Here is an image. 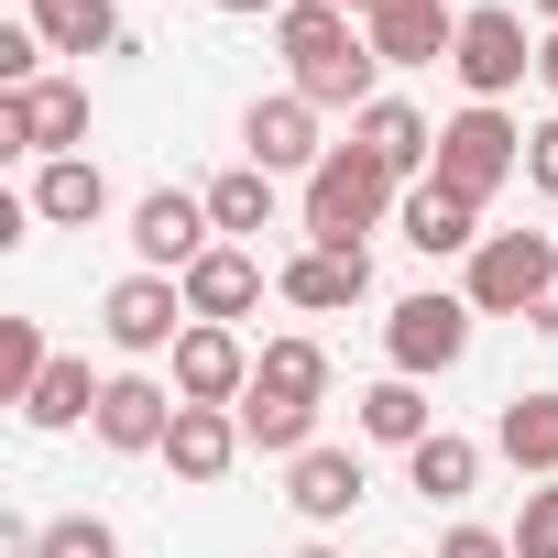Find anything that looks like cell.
Here are the masks:
<instances>
[{"mask_svg":"<svg viewBox=\"0 0 558 558\" xmlns=\"http://www.w3.org/2000/svg\"><path fill=\"white\" fill-rule=\"evenodd\" d=\"M362 34H373L384 66H438V56H460V12H449V0H373Z\"/></svg>","mask_w":558,"mask_h":558,"instance_id":"8fae6325","label":"cell"},{"mask_svg":"<svg viewBox=\"0 0 558 558\" xmlns=\"http://www.w3.org/2000/svg\"><path fill=\"white\" fill-rule=\"evenodd\" d=\"M252 307H263V263H252L241 241H219V252H197V263H186V318L230 329V318H252Z\"/></svg>","mask_w":558,"mask_h":558,"instance_id":"2e32d148","label":"cell"},{"mask_svg":"<svg viewBox=\"0 0 558 558\" xmlns=\"http://www.w3.org/2000/svg\"><path fill=\"white\" fill-rule=\"evenodd\" d=\"M175 405H186V395H165L154 373H110V384H99V416H88V427H99V449H165Z\"/></svg>","mask_w":558,"mask_h":558,"instance_id":"4fadbf2b","label":"cell"},{"mask_svg":"<svg viewBox=\"0 0 558 558\" xmlns=\"http://www.w3.org/2000/svg\"><path fill=\"white\" fill-rule=\"evenodd\" d=\"M208 219H219L230 241H241V230H274V175H263V165H230V175L208 186Z\"/></svg>","mask_w":558,"mask_h":558,"instance_id":"484cf974","label":"cell"},{"mask_svg":"<svg viewBox=\"0 0 558 558\" xmlns=\"http://www.w3.org/2000/svg\"><path fill=\"white\" fill-rule=\"evenodd\" d=\"M547 274H558V252L536 230H482V252H471V318H536Z\"/></svg>","mask_w":558,"mask_h":558,"instance_id":"277c9868","label":"cell"},{"mask_svg":"<svg viewBox=\"0 0 558 558\" xmlns=\"http://www.w3.org/2000/svg\"><path fill=\"white\" fill-rule=\"evenodd\" d=\"M493 449H504L514 471L558 482V395H514V405H504V427H493Z\"/></svg>","mask_w":558,"mask_h":558,"instance_id":"7402d4cb","label":"cell"},{"mask_svg":"<svg viewBox=\"0 0 558 558\" xmlns=\"http://www.w3.org/2000/svg\"><path fill=\"white\" fill-rule=\"evenodd\" d=\"M12 558H121V536H110L99 514H56V525H34Z\"/></svg>","mask_w":558,"mask_h":558,"instance_id":"83f0119b","label":"cell"},{"mask_svg":"<svg viewBox=\"0 0 558 558\" xmlns=\"http://www.w3.org/2000/svg\"><path fill=\"white\" fill-rule=\"evenodd\" d=\"M99 318H110V340H121L132 362H154V351L186 340V329H175V318H186V286H175V274H121Z\"/></svg>","mask_w":558,"mask_h":558,"instance_id":"30bf717a","label":"cell"},{"mask_svg":"<svg viewBox=\"0 0 558 558\" xmlns=\"http://www.w3.org/2000/svg\"><path fill=\"white\" fill-rule=\"evenodd\" d=\"M219 12H296V0H219Z\"/></svg>","mask_w":558,"mask_h":558,"instance_id":"e575fe53","label":"cell"},{"mask_svg":"<svg viewBox=\"0 0 558 558\" xmlns=\"http://www.w3.org/2000/svg\"><path fill=\"white\" fill-rule=\"evenodd\" d=\"M329 12H373V0H329Z\"/></svg>","mask_w":558,"mask_h":558,"instance_id":"d590c367","label":"cell"},{"mask_svg":"<svg viewBox=\"0 0 558 558\" xmlns=\"http://www.w3.org/2000/svg\"><path fill=\"white\" fill-rule=\"evenodd\" d=\"M34 34L56 56H110L121 45V12H110V0H34Z\"/></svg>","mask_w":558,"mask_h":558,"instance_id":"cb8c5ba5","label":"cell"},{"mask_svg":"<svg viewBox=\"0 0 558 558\" xmlns=\"http://www.w3.org/2000/svg\"><path fill=\"white\" fill-rule=\"evenodd\" d=\"M241 165H263V175H318L329 165V143H318V110L296 99V88H274V99H252L241 110Z\"/></svg>","mask_w":558,"mask_h":558,"instance_id":"9c48e42d","label":"cell"},{"mask_svg":"<svg viewBox=\"0 0 558 558\" xmlns=\"http://www.w3.org/2000/svg\"><path fill=\"white\" fill-rule=\"evenodd\" d=\"M362 438H373V449H427V438H438V427H427V395H416L405 373H384V384L362 395Z\"/></svg>","mask_w":558,"mask_h":558,"instance_id":"603a6c76","label":"cell"},{"mask_svg":"<svg viewBox=\"0 0 558 558\" xmlns=\"http://www.w3.org/2000/svg\"><path fill=\"white\" fill-rule=\"evenodd\" d=\"M110 208V175L88 165V154H56L45 175H34V219H56V230H88Z\"/></svg>","mask_w":558,"mask_h":558,"instance_id":"44dd1931","label":"cell"},{"mask_svg":"<svg viewBox=\"0 0 558 558\" xmlns=\"http://www.w3.org/2000/svg\"><path fill=\"white\" fill-rule=\"evenodd\" d=\"M525 186H547V197H558V121H536V132H525Z\"/></svg>","mask_w":558,"mask_h":558,"instance_id":"1f68e13d","label":"cell"},{"mask_svg":"<svg viewBox=\"0 0 558 558\" xmlns=\"http://www.w3.org/2000/svg\"><path fill=\"white\" fill-rule=\"evenodd\" d=\"M373 34L351 23V12H329V0H296V12H286V77H296V99L307 110H373Z\"/></svg>","mask_w":558,"mask_h":558,"instance_id":"6da1fadb","label":"cell"},{"mask_svg":"<svg viewBox=\"0 0 558 558\" xmlns=\"http://www.w3.org/2000/svg\"><path fill=\"white\" fill-rule=\"evenodd\" d=\"M208 230H219V219H208V197H186V186H154V197L132 208V252H143V274H175V286H186L197 252H219Z\"/></svg>","mask_w":558,"mask_h":558,"instance_id":"ba28073f","label":"cell"},{"mask_svg":"<svg viewBox=\"0 0 558 558\" xmlns=\"http://www.w3.org/2000/svg\"><path fill=\"white\" fill-rule=\"evenodd\" d=\"M536 77H547V99H558V34H547V45H536Z\"/></svg>","mask_w":558,"mask_h":558,"instance_id":"836d02e7","label":"cell"},{"mask_svg":"<svg viewBox=\"0 0 558 558\" xmlns=\"http://www.w3.org/2000/svg\"><path fill=\"white\" fill-rule=\"evenodd\" d=\"M384 351H395V373H405V384L449 373V362L471 351V296H405V307L384 318Z\"/></svg>","mask_w":558,"mask_h":558,"instance_id":"52a82bcc","label":"cell"},{"mask_svg":"<svg viewBox=\"0 0 558 558\" xmlns=\"http://www.w3.org/2000/svg\"><path fill=\"white\" fill-rule=\"evenodd\" d=\"M514 165H525V132H514L493 99H471L460 121H438V186H460L471 208H482V197H493Z\"/></svg>","mask_w":558,"mask_h":558,"instance_id":"3957f363","label":"cell"},{"mask_svg":"<svg viewBox=\"0 0 558 558\" xmlns=\"http://www.w3.org/2000/svg\"><path fill=\"white\" fill-rule=\"evenodd\" d=\"M351 143H362V154H373L384 175H438V132H427V121H416L405 99H373V110L351 121Z\"/></svg>","mask_w":558,"mask_h":558,"instance_id":"ac0fdd59","label":"cell"},{"mask_svg":"<svg viewBox=\"0 0 558 558\" xmlns=\"http://www.w3.org/2000/svg\"><path fill=\"white\" fill-rule=\"evenodd\" d=\"M175 395H186V405H241V395H252V351H241L230 329L186 318V340H175Z\"/></svg>","mask_w":558,"mask_h":558,"instance_id":"7c38bea8","label":"cell"},{"mask_svg":"<svg viewBox=\"0 0 558 558\" xmlns=\"http://www.w3.org/2000/svg\"><path fill=\"white\" fill-rule=\"evenodd\" d=\"M504 536H514V558H558V482H536V493H525V514H514Z\"/></svg>","mask_w":558,"mask_h":558,"instance_id":"f546056e","label":"cell"},{"mask_svg":"<svg viewBox=\"0 0 558 558\" xmlns=\"http://www.w3.org/2000/svg\"><path fill=\"white\" fill-rule=\"evenodd\" d=\"M362 286H373V252H296L286 274H274V296L286 307H307V318H340V307H362Z\"/></svg>","mask_w":558,"mask_h":558,"instance_id":"5bb4252c","label":"cell"},{"mask_svg":"<svg viewBox=\"0 0 558 558\" xmlns=\"http://www.w3.org/2000/svg\"><path fill=\"white\" fill-rule=\"evenodd\" d=\"M88 143V88L77 77H34V88H0V154H77Z\"/></svg>","mask_w":558,"mask_h":558,"instance_id":"5b68a950","label":"cell"},{"mask_svg":"<svg viewBox=\"0 0 558 558\" xmlns=\"http://www.w3.org/2000/svg\"><path fill=\"white\" fill-rule=\"evenodd\" d=\"M405 241H416V252H482V208H471L460 186L416 175V186H405Z\"/></svg>","mask_w":558,"mask_h":558,"instance_id":"d6986e66","label":"cell"},{"mask_svg":"<svg viewBox=\"0 0 558 558\" xmlns=\"http://www.w3.org/2000/svg\"><path fill=\"white\" fill-rule=\"evenodd\" d=\"M438 558H514V536H493V525H449Z\"/></svg>","mask_w":558,"mask_h":558,"instance_id":"4dcf8cb0","label":"cell"},{"mask_svg":"<svg viewBox=\"0 0 558 558\" xmlns=\"http://www.w3.org/2000/svg\"><path fill=\"white\" fill-rule=\"evenodd\" d=\"M296 558H340V547H296Z\"/></svg>","mask_w":558,"mask_h":558,"instance_id":"8d00e7d4","label":"cell"},{"mask_svg":"<svg viewBox=\"0 0 558 558\" xmlns=\"http://www.w3.org/2000/svg\"><path fill=\"white\" fill-rule=\"evenodd\" d=\"M460 88L471 99H493L504 110V88H525V66H536V45H525V12H504V0H482V12H460Z\"/></svg>","mask_w":558,"mask_h":558,"instance_id":"8992f818","label":"cell"},{"mask_svg":"<svg viewBox=\"0 0 558 558\" xmlns=\"http://www.w3.org/2000/svg\"><path fill=\"white\" fill-rule=\"evenodd\" d=\"M318 395H329V351H318V340H263V362H252V395H241V405L318 416Z\"/></svg>","mask_w":558,"mask_h":558,"instance_id":"e0dca14e","label":"cell"},{"mask_svg":"<svg viewBox=\"0 0 558 558\" xmlns=\"http://www.w3.org/2000/svg\"><path fill=\"white\" fill-rule=\"evenodd\" d=\"M23 416H34V427H77V416H99V384H88V362H45V384L23 395Z\"/></svg>","mask_w":558,"mask_h":558,"instance_id":"4316f807","label":"cell"},{"mask_svg":"<svg viewBox=\"0 0 558 558\" xmlns=\"http://www.w3.org/2000/svg\"><path fill=\"white\" fill-rule=\"evenodd\" d=\"M395 208V175L362 154V143H329V165L307 175V241L318 252H362V230Z\"/></svg>","mask_w":558,"mask_h":558,"instance_id":"7a4b0ae2","label":"cell"},{"mask_svg":"<svg viewBox=\"0 0 558 558\" xmlns=\"http://www.w3.org/2000/svg\"><path fill=\"white\" fill-rule=\"evenodd\" d=\"M405 482H416V493H427V504H460V493H471V482H482V449H471V438H449V427H438V438H427V449H405Z\"/></svg>","mask_w":558,"mask_h":558,"instance_id":"d4e9b609","label":"cell"},{"mask_svg":"<svg viewBox=\"0 0 558 558\" xmlns=\"http://www.w3.org/2000/svg\"><path fill=\"white\" fill-rule=\"evenodd\" d=\"M286 504H296L307 525H340V514L362 504V460H351V449H307V460H286Z\"/></svg>","mask_w":558,"mask_h":558,"instance_id":"ffe728a7","label":"cell"},{"mask_svg":"<svg viewBox=\"0 0 558 558\" xmlns=\"http://www.w3.org/2000/svg\"><path fill=\"white\" fill-rule=\"evenodd\" d=\"M525 329H547V340H558V274H547V296H536V318H525Z\"/></svg>","mask_w":558,"mask_h":558,"instance_id":"d6a6232c","label":"cell"},{"mask_svg":"<svg viewBox=\"0 0 558 558\" xmlns=\"http://www.w3.org/2000/svg\"><path fill=\"white\" fill-rule=\"evenodd\" d=\"M241 449H252V438H241V416H230V405H175V427H165V471H175V482H197V493H208Z\"/></svg>","mask_w":558,"mask_h":558,"instance_id":"9a60e30c","label":"cell"},{"mask_svg":"<svg viewBox=\"0 0 558 558\" xmlns=\"http://www.w3.org/2000/svg\"><path fill=\"white\" fill-rule=\"evenodd\" d=\"M45 362H56V351H45V329H34V318H0V395L23 405V395L45 384Z\"/></svg>","mask_w":558,"mask_h":558,"instance_id":"f1b7e54d","label":"cell"},{"mask_svg":"<svg viewBox=\"0 0 558 558\" xmlns=\"http://www.w3.org/2000/svg\"><path fill=\"white\" fill-rule=\"evenodd\" d=\"M536 12H547V23H558V0H536Z\"/></svg>","mask_w":558,"mask_h":558,"instance_id":"74e56055","label":"cell"}]
</instances>
